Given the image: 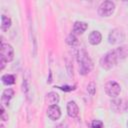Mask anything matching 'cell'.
<instances>
[{
  "mask_svg": "<svg viewBox=\"0 0 128 128\" xmlns=\"http://www.w3.org/2000/svg\"><path fill=\"white\" fill-rule=\"evenodd\" d=\"M87 91H88V93H90L91 95H94V94H95V92H96V85H95L94 82H90V83L88 84V86H87Z\"/></svg>",
  "mask_w": 128,
  "mask_h": 128,
  "instance_id": "e0dca14e",
  "label": "cell"
},
{
  "mask_svg": "<svg viewBox=\"0 0 128 128\" xmlns=\"http://www.w3.org/2000/svg\"><path fill=\"white\" fill-rule=\"evenodd\" d=\"M2 83L5 85H12L15 83V76L12 74H4L1 77Z\"/></svg>",
  "mask_w": 128,
  "mask_h": 128,
  "instance_id": "9a60e30c",
  "label": "cell"
},
{
  "mask_svg": "<svg viewBox=\"0 0 128 128\" xmlns=\"http://www.w3.org/2000/svg\"><path fill=\"white\" fill-rule=\"evenodd\" d=\"M91 128H103V123L100 120H93L91 123Z\"/></svg>",
  "mask_w": 128,
  "mask_h": 128,
  "instance_id": "ac0fdd59",
  "label": "cell"
},
{
  "mask_svg": "<svg viewBox=\"0 0 128 128\" xmlns=\"http://www.w3.org/2000/svg\"><path fill=\"white\" fill-rule=\"evenodd\" d=\"M11 26V19L6 16V15H2L1 16V29L3 31H7Z\"/></svg>",
  "mask_w": 128,
  "mask_h": 128,
  "instance_id": "4fadbf2b",
  "label": "cell"
},
{
  "mask_svg": "<svg viewBox=\"0 0 128 128\" xmlns=\"http://www.w3.org/2000/svg\"><path fill=\"white\" fill-rule=\"evenodd\" d=\"M118 61H119V57H118V55L116 53V50L113 49V50H110L107 53H105L100 58L99 64L103 69L110 70L117 64Z\"/></svg>",
  "mask_w": 128,
  "mask_h": 128,
  "instance_id": "7a4b0ae2",
  "label": "cell"
},
{
  "mask_svg": "<svg viewBox=\"0 0 128 128\" xmlns=\"http://www.w3.org/2000/svg\"><path fill=\"white\" fill-rule=\"evenodd\" d=\"M57 128H65V127H64V125H63V124H60V125H58V126H57Z\"/></svg>",
  "mask_w": 128,
  "mask_h": 128,
  "instance_id": "ffe728a7",
  "label": "cell"
},
{
  "mask_svg": "<svg viewBox=\"0 0 128 128\" xmlns=\"http://www.w3.org/2000/svg\"><path fill=\"white\" fill-rule=\"evenodd\" d=\"M125 40V33L120 28H114L108 35V41L110 44H119Z\"/></svg>",
  "mask_w": 128,
  "mask_h": 128,
  "instance_id": "277c9868",
  "label": "cell"
},
{
  "mask_svg": "<svg viewBox=\"0 0 128 128\" xmlns=\"http://www.w3.org/2000/svg\"><path fill=\"white\" fill-rule=\"evenodd\" d=\"M1 128H3V126H1Z\"/></svg>",
  "mask_w": 128,
  "mask_h": 128,
  "instance_id": "603a6c76",
  "label": "cell"
},
{
  "mask_svg": "<svg viewBox=\"0 0 128 128\" xmlns=\"http://www.w3.org/2000/svg\"><path fill=\"white\" fill-rule=\"evenodd\" d=\"M14 96V90L12 88H7L5 89L3 92H2V95H1V102H2V105H8L9 104V101L12 99V97Z\"/></svg>",
  "mask_w": 128,
  "mask_h": 128,
  "instance_id": "9c48e42d",
  "label": "cell"
},
{
  "mask_svg": "<svg viewBox=\"0 0 128 128\" xmlns=\"http://www.w3.org/2000/svg\"><path fill=\"white\" fill-rule=\"evenodd\" d=\"M115 10V4L112 1H104L98 7V14L101 17H109Z\"/></svg>",
  "mask_w": 128,
  "mask_h": 128,
  "instance_id": "3957f363",
  "label": "cell"
},
{
  "mask_svg": "<svg viewBox=\"0 0 128 128\" xmlns=\"http://www.w3.org/2000/svg\"><path fill=\"white\" fill-rule=\"evenodd\" d=\"M60 100V97H59V94L56 93V92H49L46 97H45V101L46 103L51 106V105H57L58 102Z\"/></svg>",
  "mask_w": 128,
  "mask_h": 128,
  "instance_id": "8fae6325",
  "label": "cell"
},
{
  "mask_svg": "<svg viewBox=\"0 0 128 128\" xmlns=\"http://www.w3.org/2000/svg\"><path fill=\"white\" fill-rule=\"evenodd\" d=\"M47 116L51 120H53V121L58 120L61 117V110H60L59 106L58 105H51V106H49L48 109H47Z\"/></svg>",
  "mask_w": 128,
  "mask_h": 128,
  "instance_id": "52a82bcc",
  "label": "cell"
},
{
  "mask_svg": "<svg viewBox=\"0 0 128 128\" xmlns=\"http://www.w3.org/2000/svg\"><path fill=\"white\" fill-rule=\"evenodd\" d=\"M66 43L69 46H75V45H77L78 44V39H77L76 35L73 34V33H70L67 36V38H66Z\"/></svg>",
  "mask_w": 128,
  "mask_h": 128,
  "instance_id": "2e32d148",
  "label": "cell"
},
{
  "mask_svg": "<svg viewBox=\"0 0 128 128\" xmlns=\"http://www.w3.org/2000/svg\"><path fill=\"white\" fill-rule=\"evenodd\" d=\"M78 113H79V107L76 104V102L75 101H69L68 104H67V114H68V116L74 118L78 115Z\"/></svg>",
  "mask_w": 128,
  "mask_h": 128,
  "instance_id": "30bf717a",
  "label": "cell"
},
{
  "mask_svg": "<svg viewBox=\"0 0 128 128\" xmlns=\"http://www.w3.org/2000/svg\"><path fill=\"white\" fill-rule=\"evenodd\" d=\"M87 28H88V24L86 22L76 21L73 25V32L72 33L75 35H80V34H83Z\"/></svg>",
  "mask_w": 128,
  "mask_h": 128,
  "instance_id": "ba28073f",
  "label": "cell"
},
{
  "mask_svg": "<svg viewBox=\"0 0 128 128\" xmlns=\"http://www.w3.org/2000/svg\"><path fill=\"white\" fill-rule=\"evenodd\" d=\"M102 40V35L99 31H92L89 34L88 41L91 45H98Z\"/></svg>",
  "mask_w": 128,
  "mask_h": 128,
  "instance_id": "7c38bea8",
  "label": "cell"
},
{
  "mask_svg": "<svg viewBox=\"0 0 128 128\" xmlns=\"http://www.w3.org/2000/svg\"><path fill=\"white\" fill-rule=\"evenodd\" d=\"M125 110H126V112H128V102H127L126 105H125Z\"/></svg>",
  "mask_w": 128,
  "mask_h": 128,
  "instance_id": "44dd1931",
  "label": "cell"
},
{
  "mask_svg": "<svg viewBox=\"0 0 128 128\" xmlns=\"http://www.w3.org/2000/svg\"><path fill=\"white\" fill-rule=\"evenodd\" d=\"M61 90L63 91H71V90H74L75 89V86H63V87H59Z\"/></svg>",
  "mask_w": 128,
  "mask_h": 128,
  "instance_id": "d6986e66",
  "label": "cell"
},
{
  "mask_svg": "<svg viewBox=\"0 0 128 128\" xmlns=\"http://www.w3.org/2000/svg\"><path fill=\"white\" fill-rule=\"evenodd\" d=\"M127 127H128V121H127Z\"/></svg>",
  "mask_w": 128,
  "mask_h": 128,
  "instance_id": "7402d4cb",
  "label": "cell"
},
{
  "mask_svg": "<svg viewBox=\"0 0 128 128\" xmlns=\"http://www.w3.org/2000/svg\"><path fill=\"white\" fill-rule=\"evenodd\" d=\"M14 58V49L13 47L8 43H2L1 44V54L0 59L7 62L12 61Z\"/></svg>",
  "mask_w": 128,
  "mask_h": 128,
  "instance_id": "5b68a950",
  "label": "cell"
},
{
  "mask_svg": "<svg viewBox=\"0 0 128 128\" xmlns=\"http://www.w3.org/2000/svg\"><path fill=\"white\" fill-rule=\"evenodd\" d=\"M77 60L79 64V73L81 75H87L93 69V62L89 57L85 49H80L77 54Z\"/></svg>",
  "mask_w": 128,
  "mask_h": 128,
  "instance_id": "6da1fadb",
  "label": "cell"
},
{
  "mask_svg": "<svg viewBox=\"0 0 128 128\" xmlns=\"http://www.w3.org/2000/svg\"><path fill=\"white\" fill-rule=\"evenodd\" d=\"M105 92L108 96L112 97V98H115L117 97L120 92H121V87L120 85L115 82V81H108L106 84H105Z\"/></svg>",
  "mask_w": 128,
  "mask_h": 128,
  "instance_id": "8992f818",
  "label": "cell"
},
{
  "mask_svg": "<svg viewBox=\"0 0 128 128\" xmlns=\"http://www.w3.org/2000/svg\"><path fill=\"white\" fill-rule=\"evenodd\" d=\"M115 50L119 57V60L126 58V56L128 55V46H120V47H117Z\"/></svg>",
  "mask_w": 128,
  "mask_h": 128,
  "instance_id": "5bb4252c",
  "label": "cell"
}]
</instances>
